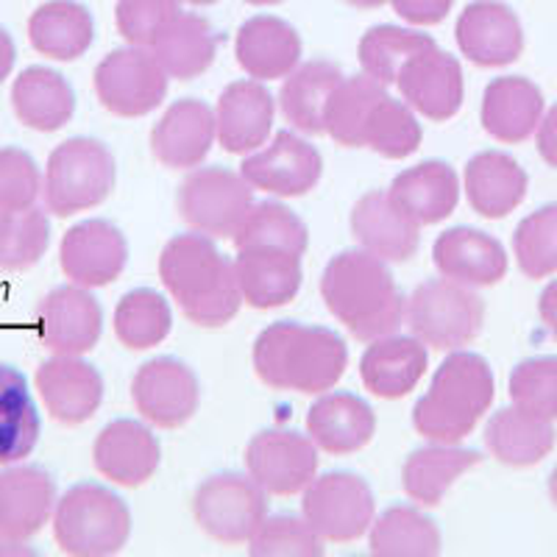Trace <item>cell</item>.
Instances as JSON below:
<instances>
[{"instance_id":"cell-1","label":"cell","mask_w":557,"mask_h":557,"mask_svg":"<svg viewBox=\"0 0 557 557\" xmlns=\"http://www.w3.org/2000/svg\"><path fill=\"white\" fill-rule=\"evenodd\" d=\"M159 278L184 318L203 330L226 326L243 305L235 262H228L212 237L201 232L168 240L159 257Z\"/></svg>"},{"instance_id":"cell-2","label":"cell","mask_w":557,"mask_h":557,"mask_svg":"<svg viewBox=\"0 0 557 557\" xmlns=\"http://www.w3.org/2000/svg\"><path fill=\"white\" fill-rule=\"evenodd\" d=\"M321 296L332 315L357 341L396 335L405 323L407 301L396 287V278L385 260L366 248L332 257L321 278Z\"/></svg>"},{"instance_id":"cell-3","label":"cell","mask_w":557,"mask_h":557,"mask_svg":"<svg viewBox=\"0 0 557 557\" xmlns=\"http://www.w3.org/2000/svg\"><path fill=\"white\" fill-rule=\"evenodd\" d=\"M348 366V346L326 326L278 321L253 343V371L273 391L318 396L341 382Z\"/></svg>"},{"instance_id":"cell-4","label":"cell","mask_w":557,"mask_h":557,"mask_svg":"<svg viewBox=\"0 0 557 557\" xmlns=\"http://www.w3.org/2000/svg\"><path fill=\"white\" fill-rule=\"evenodd\" d=\"M494 371L485 357L451 351L432 376L426 396L412 407V426L432 444H460L494 405Z\"/></svg>"},{"instance_id":"cell-5","label":"cell","mask_w":557,"mask_h":557,"mask_svg":"<svg viewBox=\"0 0 557 557\" xmlns=\"http://www.w3.org/2000/svg\"><path fill=\"white\" fill-rule=\"evenodd\" d=\"M128 535H132L128 505L98 482H78L57 502L53 539L64 555H117L126 546Z\"/></svg>"},{"instance_id":"cell-6","label":"cell","mask_w":557,"mask_h":557,"mask_svg":"<svg viewBox=\"0 0 557 557\" xmlns=\"http://www.w3.org/2000/svg\"><path fill=\"white\" fill-rule=\"evenodd\" d=\"M114 157L103 143L92 137L64 139L48 157L42 196L48 212L70 218L98 207L114 190Z\"/></svg>"},{"instance_id":"cell-7","label":"cell","mask_w":557,"mask_h":557,"mask_svg":"<svg viewBox=\"0 0 557 557\" xmlns=\"http://www.w3.org/2000/svg\"><path fill=\"white\" fill-rule=\"evenodd\" d=\"M412 337L437 351H457L476 341L485 323V305L474 287L451 278H430L418 285L405 307Z\"/></svg>"},{"instance_id":"cell-8","label":"cell","mask_w":557,"mask_h":557,"mask_svg":"<svg viewBox=\"0 0 557 557\" xmlns=\"http://www.w3.org/2000/svg\"><path fill=\"white\" fill-rule=\"evenodd\" d=\"M176 207L193 232L226 240L237 235L248 209L253 207L251 184L243 173H232L221 165L196 168L178 184Z\"/></svg>"},{"instance_id":"cell-9","label":"cell","mask_w":557,"mask_h":557,"mask_svg":"<svg viewBox=\"0 0 557 557\" xmlns=\"http://www.w3.org/2000/svg\"><path fill=\"white\" fill-rule=\"evenodd\" d=\"M196 524L221 544H248L268 519L265 487L251 476L215 474L193 496Z\"/></svg>"},{"instance_id":"cell-10","label":"cell","mask_w":557,"mask_h":557,"mask_svg":"<svg viewBox=\"0 0 557 557\" xmlns=\"http://www.w3.org/2000/svg\"><path fill=\"white\" fill-rule=\"evenodd\" d=\"M376 502L362 476L330 471L307 485L301 513L307 524L332 544H351L374 524Z\"/></svg>"},{"instance_id":"cell-11","label":"cell","mask_w":557,"mask_h":557,"mask_svg":"<svg viewBox=\"0 0 557 557\" xmlns=\"http://www.w3.org/2000/svg\"><path fill=\"white\" fill-rule=\"evenodd\" d=\"M96 96L117 117H143L162 107L168 96V73L148 48H121L96 67Z\"/></svg>"},{"instance_id":"cell-12","label":"cell","mask_w":557,"mask_h":557,"mask_svg":"<svg viewBox=\"0 0 557 557\" xmlns=\"http://www.w3.org/2000/svg\"><path fill=\"white\" fill-rule=\"evenodd\" d=\"M37 337L53 355L82 357L98 346L103 330V310L89 287L64 285L51 290L34 312Z\"/></svg>"},{"instance_id":"cell-13","label":"cell","mask_w":557,"mask_h":557,"mask_svg":"<svg viewBox=\"0 0 557 557\" xmlns=\"http://www.w3.org/2000/svg\"><path fill=\"white\" fill-rule=\"evenodd\" d=\"M132 401L153 426L176 430L196 416L201 385L190 366L176 357H157L134 374Z\"/></svg>"},{"instance_id":"cell-14","label":"cell","mask_w":557,"mask_h":557,"mask_svg":"<svg viewBox=\"0 0 557 557\" xmlns=\"http://www.w3.org/2000/svg\"><path fill=\"white\" fill-rule=\"evenodd\" d=\"M246 469L251 480L265 487V494H298L315 480V441L293 430H262L246 446Z\"/></svg>"},{"instance_id":"cell-15","label":"cell","mask_w":557,"mask_h":557,"mask_svg":"<svg viewBox=\"0 0 557 557\" xmlns=\"http://www.w3.org/2000/svg\"><path fill=\"white\" fill-rule=\"evenodd\" d=\"M240 173L253 190L278 198H298L307 196L318 184L323 159L312 143L293 132H278L271 146L246 157Z\"/></svg>"},{"instance_id":"cell-16","label":"cell","mask_w":557,"mask_h":557,"mask_svg":"<svg viewBox=\"0 0 557 557\" xmlns=\"http://www.w3.org/2000/svg\"><path fill=\"white\" fill-rule=\"evenodd\" d=\"M128 260L123 232L109 221H82L67 228L59 246V265L73 285L107 287L121 276Z\"/></svg>"},{"instance_id":"cell-17","label":"cell","mask_w":557,"mask_h":557,"mask_svg":"<svg viewBox=\"0 0 557 557\" xmlns=\"http://www.w3.org/2000/svg\"><path fill=\"white\" fill-rule=\"evenodd\" d=\"M401 98L412 112L444 123L462 107V67L451 53L430 45L405 62L396 78Z\"/></svg>"},{"instance_id":"cell-18","label":"cell","mask_w":557,"mask_h":557,"mask_svg":"<svg viewBox=\"0 0 557 557\" xmlns=\"http://www.w3.org/2000/svg\"><path fill=\"white\" fill-rule=\"evenodd\" d=\"M455 37L462 57L476 67H505L524 51V28L519 14L502 0H476L462 9Z\"/></svg>"},{"instance_id":"cell-19","label":"cell","mask_w":557,"mask_h":557,"mask_svg":"<svg viewBox=\"0 0 557 557\" xmlns=\"http://www.w3.org/2000/svg\"><path fill=\"white\" fill-rule=\"evenodd\" d=\"M34 385L45 410L64 426H78L96 416L103 401V376L82 357L57 355L37 368Z\"/></svg>"},{"instance_id":"cell-20","label":"cell","mask_w":557,"mask_h":557,"mask_svg":"<svg viewBox=\"0 0 557 557\" xmlns=\"http://www.w3.org/2000/svg\"><path fill=\"white\" fill-rule=\"evenodd\" d=\"M57 482L39 466L12 462L0 471V539L28 541L53 519Z\"/></svg>"},{"instance_id":"cell-21","label":"cell","mask_w":557,"mask_h":557,"mask_svg":"<svg viewBox=\"0 0 557 557\" xmlns=\"http://www.w3.org/2000/svg\"><path fill=\"white\" fill-rule=\"evenodd\" d=\"M162 449L146 424L134 418H117L101 430L92 446V462L103 480L121 487L146 485L159 469Z\"/></svg>"},{"instance_id":"cell-22","label":"cell","mask_w":557,"mask_h":557,"mask_svg":"<svg viewBox=\"0 0 557 557\" xmlns=\"http://www.w3.org/2000/svg\"><path fill=\"white\" fill-rule=\"evenodd\" d=\"M215 139V112L198 98H184L168 107L162 121L151 128V151L171 171H187L201 165Z\"/></svg>"},{"instance_id":"cell-23","label":"cell","mask_w":557,"mask_h":557,"mask_svg":"<svg viewBox=\"0 0 557 557\" xmlns=\"http://www.w3.org/2000/svg\"><path fill=\"white\" fill-rule=\"evenodd\" d=\"M276 103L257 78L228 84L215 109L218 143L226 153H251L271 137Z\"/></svg>"},{"instance_id":"cell-24","label":"cell","mask_w":557,"mask_h":557,"mask_svg":"<svg viewBox=\"0 0 557 557\" xmlns=\"http://www.w3.org/2000/svg\"><path fill=\"white\" fill-rule=\"evenodd\" d=\"M243 301L253 310L290 305L301 290V253L285 248H240L235 260Z\"/></svg>"},{"instance_id":"cell-25","label":"cell","mask_w":557,"mask_h":557,"mask_svg":"<svg viewBox=\"0 0 557 557\" xmlns=\"http://www.w3.org/2000/svg\"><path fill=\"white\" fill-rule=\"evenodd\" d=\"M351 235L360 248L385 262H407L418 251V223L407 215L391 193L374 190L351 209Z\"/></svg>"},{"instance_id":"cell-26","label":"cell","mask_w":557,"mask_h":557,"mask_svg":"<svg viewBox=\"0 0 557 557\" xmlns=\"http://www.w3.org/2000/svg\"><path fill=\"white\" fill-rule=\"evenodd\" d=\"M432 262L441 276L466 287H491L507 273L505 246L469 226L446 228L432 246Z\"/></svg>"},{"instance_id":"cell-27","label":"cell","mask_w":557,"mask_h":557,"mask_svg":"<svg viewBox=\"0 0 557 557\" xmlns=\"http://www.w3.org/2000/svg\"><path fill=\"white\" fill-rule=\"evenodd\" d=\"M235 57L257 82L287 78L301 62V37L282 17L260 14L246 20L237 32Z\"/></svg>"},{"instance_id":"cell-28","label":"cell","mask_w":557,"mask_h":557,"mask_svg":"<svg viewBox=\"0 0 557 557\" xmlns=\"http://www.w3.org/2000/svg\"><path fill=\"white\" fill-rule=\"evenodd\" d=\"M527 187H530L527 171L505 151L476 153L462 173V190L471 209L487 221H499L519 209Z\"/></svg>"},{"instance_id":"cell-29","label":"cell","mask_w":557,"mask_h":557,"mask_svg":"<svg viewBox=\"0 0 557 557\" xmlns=\"http://www.w3.org/2000/svg\"><path fill=\"white\" fill-rule=\"evenodd\" d=\"M544 117V92L524 76H502L485 87L480 121L499 143L516 146L535 134Z\"/></svg>"},{"instance_id":"cell-30","label":"cell","mask_w":557,"mask_h":557,"mask_svg":"<svg viewBox=\"0 0 557 557\" xmlns=\"http://www.w3.org/2000/svg\"><path fill=\"white\" fill-rule=\"evenodd\" d=\"M307 432L318 449L330 455H355L371 444L376 416L355 393H323L307 412Z\"/></svg>"},{"instance_id":"cell-31","label":"cell","mask_w":557,"mask_h":557,"mask_svg":"<svg viewBox=\"0 0 557 557\" xmlns=\"http://www.w3.org/2000/svg\"><path fill=\"white\" fill-rule=\"evenodd\" d=\"M426 374V346L418 337H376L360 360L366 391L387 401L405 399Z\"/></svg>"},{"instance_id":"cell-32","label":"cell","mask_w":557,"mask_h":557,"mask_svg":"<svg viewBox=\"0 0 557 557\" xmlns=\"http://www.w3.org/2000/svg\"><path fill=\"white\" fill-rule=\"evenodd\" d=\"M12 109L23 126L51 134L70 123L76 112V92L57 70L26 67L12 84Z\"/></svg>"},{"instance_id":"cell-33","label":"cell","mask_w":557,"mask_h":557,"mask_svg":"<svg viewBox=\"0 0 557 557\" xmlns=\"http://www.w3.org/2000/svg\"><path fill=\"white\" fill-rule=\"evenodd\" d=\"M387 193L418 226H432L455 212L457 201H460V182L446 162L430 159V162H421V165L399 173Z\"/></svg>"},{"instance_id":"cell-34","label":"cell","mask_w":557,"mask_h":557,"mask_svg":"<svg viewBox=\"0 0 557 557\" xmlns=\"http://www.w3.org/2000/svg\"><path fill=\"white\" fill-rule=\"evenodd\" d=\"M96 39L92 14L78 0H51L28 17V42L57 62H76Z\"/></svg>"},{"instance_id":"cell-35","label":"cell","mask_w":557,"mask_h":557,"mask_svg":"<svg viewBox=\"0 0 557 557\" xmlns=\"http://www.w3.org/2000/svg\"><path fill=\"white\" fill-rule=\"evenodd\" d=\"M555 441L557 432L552 421L532 416L516 405L494 412L485 424L487 451L510 469L539 466L555 449Z\"/></svg>"},{"instance_id":"cell-36","label":"cell","mask_w":557,"mask_h":557,"mask_svg":"<svg viewBox=\"0 0 557 557\" xmlns=\"http://www.w3.org/2000/svg\"><path fill=\"white\" fill-rule=\"evenodd\" d=\"M480 451L455 444H435L416 449L401 469V487L416 505L437 507L446 491L469 469L480 466Z\"/></svg>"},{"instance_id":"cell-37","label":"cell","mask_w":557,"mask_h":557,"mask_svg":"<svg viewBox=\"0 0 557 557\" xmlns=\"http://www.w3.org/2000/svg\"><path fill=\"white\" fill-rule=\"evenodd\" d=\"M165 73L178 82L203 76L218 57V37L207 20L178 12L151 45Z\"/></svg>"},{"instance_id":"cell-38","label":"cell","mask_w":557,"mask_h":557,"mask_svg":"<svg viewBox=\"0 0 557 557\" xmlns=\"http://www.w3.org/2000/svg\"><path fill=\"white\" fill-rule=\"evenodd\" d=\"M343 73L332 62H307L296 67L282 84L278 103L285 112V121L305 134H326L323 114L332 92L343 82Z\"/></svg>"},{"instance_id":"cell-39","label":"cell","mask_w":557,"mask_h":557,"mask_svg":"<svg viewBox=\"0 0 557 557\" xmlns=\"http://www.w3.org/2000/svg\"><path fill=\"white\" fill-rule=\"evenodd\" d=\"M39 410L26 376L17 368L0 366V466L26 460L39 441Z\"/></svg>"},{"instance_id":"cell-40","label":"cell","mask_w":557,"mask_h":557,"mask_svg":"<svg viewBox=\"0 0 557 557\" xmlns=\"http://www.w3.org/2000/svg\"><path fill=\"white\" fill-rule=\"evenodd\" d=\"M368 546L376 557H432L441 552V530L416 507L396 505L371 524Z\"/></svg>"},{"instance_id":"cell-41","label":"cell","mask_w":557,"mask_h":557,"mask_svg":"<svg viewBox=\"0 0 557 557\" xmlns=\"http://www.w3.org/2000/svg\"><path fill=\"white\" fill-rule=\"evenodd\" d=\"M385 96V84H380L368 73L366 76L343 78L332 92L330 103H326V114H323L326 134L343 148L366 146L368 117Z\"/></svg>"},{"instance_id":"cell-42","label":"cell","mask_w":557,"mask_h":557,"mask_svg":"<svg viewBox=\"0 0 557 557\" xmlns=\"http://www.w3.org/2000/svg\"><path fill=\"white\" fill-rule=\"evenodd\" d=\"M173 315L162 293L151 287L126 293L114 310V335L132 351H146L159 346L171 335Z\"/></svg>"},{"instance_id":"cell-43","label":"cell","mask_w":557,"mask_h":557,"mask_svg":"<svg viewBox=\"0 0 557 557\" xmlns=\"http://www.w3.org/2000/svg\"><path fill=\"white\" fill-rule=\"evenodd\" d=\"M51 246V223L42 209H0V271H28Z\"/></svg>"},{"instance_id":"cell-44","label":"cell","mask_w":557,"mask_h":557,"mask_svg":"<svg viewBox=\"0 0 557 557\" xmlns=\"http://www.w3.org/2000/svg\"><path fill=\"white\" fill-rule=\"evenodd\" d=\"M430 45H435L430 34L407 32L399 26H374L362 34L360 45H357V59L368 76L387 87V84H396L407 59Z\"/></svg>"},{"instance_id":"cell-45","label":"cell","mask_w":557,"mask_h":557,"mask_svg":"<svg viewBox=\"0 0 557 557\" xmlns=\"http://www.w3.org/2000/svg\"><path fill=\"white\" fill-rule=\"evenodd\" d=\"M232 240H235L237 251L240 248L265 246L305 253L310 237H307L305 221L293 209H287L285 203L262 201L248 209L246 221H243V226L237 228V235Z\"/></svg>"},{"instance_id":"cell-46","label":"cell","mask_w":557,"mask_h":557,"mask_svg":"<svg viewBox=\"0 0 557 557\" xmlns=\"http://www.w3.org/2000/svg\"><path fill=\"white\" fill-rule=\"evenodd\" d=\"M424 139L416 112L405 101L385 96L374 107L366 126V146L385 159H405L418 151Z\"/></svg>"},{"instance_id":"cell-47","label":"cell","mask_w":557,"mask_h":557,"mask_svg":"<svg viewBox=\"0 0 557 557\" xmlns=\"http://www.w3.org/2000/svg\"><path fill=\"white\" fill-rule=\"evenodd\" d=\"M513 253L524 276L546 278L557 273V203L535 209L516 226Z\"/></svg>"},{"instance_id":"cell-48","label":"cell","mask_w":557,"mask_h":557,"mask_svg":"<svg viewBox=\"0 0 557 557\" xmlns=\"http://www.w3.org/2000/svg\"><path fill=\"white\" fill-rule=\"evenodd\" d=\"M248 555L253 557H318L323 555V539L296 516H268L248 541Z\"/></svg>"},{"instance_id":"cell-49","label":"cell","mask_w":557,"mask_h":557,"mask_svg":"<svg viewBox=\"0 0 557 557\" xmlns=\"http://www.w3.org/2000/svg\"><path fill=\"white\" fill-rule=\"evenodd\" d=\"M510 399L532 416L557 421V357H532L510 374Z\"/></svg>"},{"instance_id":"cell-50","label":"cell","mask_w":557,"mask_h":557,"mask_svg":"<svg viewBox=\"0 0 557 557\" xmlns=\"http://www.w3.org/2000/svg\"><path fill=\"white\" fill-rule=\"evenodd\" d=\"M178 9V0H117L114 23L128 45L151 48L159 32L171 23Z\"/></svg>"},{"instance_id":"cell-51","label":"cell","mask_w":557,"mask_h":557,"mask_svg":"<svg viewBox=\"0 0 557 557\" xmlns=\"http://www.w3.org/2000/svg\"><path fill=\"white\" fill-rule=\"evenodd\" d=\"M42 173L23 148H0V209H28L42 193Z\"/></svg>"},{"instance_id":"cell-52","label":"cell","mask_w":557,"mask_h":557,"mask_svg":"<svg viewBox=\"0 0 557 557\" xmlns=\"http://www.w3.org/2000/svg\"><path fill=\"white\" fill-rule=\"evenodd\" d=\"M387 3L412 26H437L451 12L455 0H387Z\"/></svg>"},{"instance_id":"cell-53","label":"cell","mask_w":557,"mask_h":557,"mask_svg":"<svg viewBox=\"0 0 557 557\" xmlns=\"http://www.w3.org/2000/svg\"><path fill=\"white\" fill-rule=\"evenodd\" d=\"M535 148L546 165L557 171V103L541 117L539 128H535Z\"/></svg>"},{"instance_id":"cell-54","label":"cell","mask_w":557,"mask_h":557,"mask_svg":"<svg viewBox=\"0 0 557 557\" xmlns=\"http://www.w3.org/2000/svg\"><path fill=\"white\" fill-rule=\"evenodd\" d=\"M539 312H541V321H544L546 330H549V335L557 341V278H552L549 285L541 290Z\"/></svg>"},{"instance_id":"cell-55","label":"cell","mask_w":557,"mask_h":557,"mask_svg":"<svg viewBox=\"0 0 557 557\" xmlns=\"http://www.w3.org/2000/svg\"><path fill=\"white\" fill-rule=\"evenodd\" d=\"M14 62H17V48H14V39L7 28H0V84L12 76Z\"/></svg>"},{"instance_id":"cell-56","label":"cell","mask_w":557,"mask_h":557,"mask_svg":"<svg viewBox=\"0 0 557 557\" xmlns=\"http://www.w3.org/2000/svg\"><path fill=\"white\" fill-rule=\"evenodd\" d=\"M348 7H355V9H380L385 7V0H346Z\"/></svg>"},{"instance_id":"cell-57","label":"cell","mask_w":557,"mask_h":557,"mask_svg":"<svg viewBox=\"0 0 557 557\" xmlns=\"http://www.w3.org/2000/svg\"><path fill=\"white\" fill-rule=\"evenodd\" d=\"M549 499H552V505L557 507V466L552 469V474H549Z\"/></svg>"},{"instance_id":"cell-58","label":"cell","mask_w":557,"mask_h":557,"mask_svg":"<svg viewBox=\"0 0 557 557\" xmlns=\"http://www.w3.org/2000/svg\"><path fill=\"white\" fill-rule=\"evenodd\" d=\"M246 3H251V7H276L282 0H246Z\"/></svg>"},{"instance_id":"cell-59","label":"cell","mask_w":557,"mask_h":557,"mask_svg":"<svg viewBox=\"0 0 557 557\" xmlns=\"http://www.w3.org/2000/svg\"><path fill=\"white\" fill-rule=\"evenodd\" d=\"M187 3H193V7H212L218 0H187Z\"/></svg>"}]
</instances>
